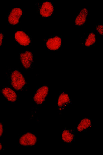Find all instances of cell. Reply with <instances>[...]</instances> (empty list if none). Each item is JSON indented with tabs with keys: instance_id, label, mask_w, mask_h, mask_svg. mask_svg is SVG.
I'll list each match as a JSON object with an SVG mask.
<instances>
[{
	"instance_id": "1",
	"label": "cell",
	"mask_w": 103,
	"mask_h": 155,
	"mask_svg": "<svg viewBox=\"0 0 103 155\" xmlns=\"http://www.w3.org/2000/svg\"><path fill=\"white\" fill-rule=\"evenodd\" d=\"M11 83L15 89L19 90L22 89L26 82L24 78L19 72L17 71H13L11 76Z\"/></svg>"
},
{
	"instance_id": "2",
	"label": "cell",
	"mask_w": 103,
	"mask_h": 155,
	"mask_svg": "<svg viewBox=\"0 0 103 155\" xmlns=\"http://www.w3.org/2000/svg\"><path fill=\"white\" fill-rule=\"evenodd\" d=\"M49 91L48 87L46 86H43L41 87L37 90L34 96V101L38 104L43 103Z\"/></svg>"
},
{
	"instance_id": "3",
	"label": "cell",
	"mask_w": 103,
	"mask_h": 155,
	"mask_svg": "<svg viewBox=\"0 0 103 155\" xmlns=\"http://www.w3.org/2000/svg\"><path fill=\"white\" fill-rule=\"evenodd\" d=\"M37 140V138L35 135L28 133L24 134L20 138L19 143L22 146H32L36 144Z\"/></svg>"
},
{
	"instance_id": "4",
	"label": "cell",
	"mask_w": 103,
	"mask_h": 155,
	"mask_svg": "<svg viewBox=\"0 0 103 155\" xmlns=\"http://www.w3.org/2000/svg\"><path fill=\"white\" fill-rule=\"evenodd\" d=\"M39 10L41 16L44 17H48L51 16L52 14L54 8L51 2L46 1L41 4Z\"/></svg>"
},
{
	"instance_id": "5",
	"label": "cell",
	"mask_w": 103,
	"mask_h": 155,
	"mask_svg": "<svg viewBox=\"0 0 103 155\" xmlns=\"http://www.w3.org/2000/svg\"><path fill=\"white\" fill-rule=\"evenodd\" d=\"M23 12L21 9L19 8L13 9L8 16V21L9 23L13 25L17 24Z\"/></svg>"
},
{
	"instance_id": "6",
	"label": "cell",
	"mask_w": 103,
	"mask_h": 155,
	"mask_svg": "<svg viewBox=\"0 0 103 155\" xmlns=\"http://www.w3.org/2000/svg\"><path fill=\"white\" fill-rule=\"evenodd\" d=\"M21 61L25 68H30L32 64L33 57L32 53L29 51H26L20 54Z\"/></svg>"
},
{
	"instance_id": "7",
	"label": "cell",
	"mask_w": 103,
	"mask_h": 155,
	"mask_svg": "<svg viewBox=\"0 0 103 155\" xmlns=\"http://www.w3.org/2000/svg\"><path fill=\"white\" fill-rule=\"evenodd\" d=\"M46 45L47 48L50 50H58L61 45V39L58 36L50 38L47 40Z\"/></svg>"
},
{
	"instance_id": "8",
	"label": "cell",
	"mask_w": 103,
	"mask_h": 155,
	"mask_svg": "<svg viewBox=\"0 0 103 155\" xmlns=\"http://www.w3.org/2000/svg\"><path fill=\"white\" fill-rule=\"evenodd\" d=\"M15 38L20 45L24 46L29 45L31 42L30 39L26 34L22 31H18L15 34Z\"/></svg>"
},
{
	"instance_id": "9",
	"label": "cell",
	"mask_w": 103,
	"mask_h": 155,
	"mask_svg": "<svg viewBox=\"0 0 103 155\" xmlns=\"http://www.w3.org/2000/svg\"><path fill=\"white\" fill-rule=\"evenodd\" d=\"M88 14V11L87 8L82 9L75 18V25L78 26L83 25L86 21Z\"/></svg>"
},
{
	"instance_id": "10",
	"label": "cell",
	"mask_w": 103,
	"mask_h": 155,
	"mask_svg": "<svg viewBox=\"0 0 103 155\" xmlns=\"http://www.w3.org/2000/svg\"><path fill=\"white\" fill-rule=\"evenodd\" d=\"M71 102L70 97L65 93H61L59 95L58 102V105L59 110L61 111L65 108L70 104Z\"/></svg>"
},
{
	"instance_id": "11",
	"label": "cell",
	"mask_w": 103,
	"mask_h": 155,
	"mask_svg": "<svg viewBox=\"0 0 103 155\" xmlns=\"http://www.w3.org/2000/svg\"><path fill=\"white\" fill-rule=\"evenodd\" d=\"M4 96L9 101L15 102L16 100L17 96L16 93L10 88L6 87L2 90Z\"/></svg>"
},
{
	"instance_id": "12",
	"label": "cell",
	"mask_w": 103,
	"mask_h": 155,
	"mask_svg": "<svg viewBox=\"0 0 103 155\" xmlns=\"http://www.w3.org/2000/svg\"><path fill=\"white\" fill-rule=\"evenodd\" d=\"M91 126V120L87 118L82 119L80 121L77 127L78 130L79 132H82L86 130Z\"/></svg>"
},
{
	"instance_id": "13",
	"label": "cell",
	"mask_w": 103,
	"mask_h": 155,
	"mask_svg": "<svg viewBox=\"0 0 103 155\" xmlns=\"http://www.w3.org/2000/svg\"><path fill=\"white\" fill-rule=\"evenodd\" d=\"M62 139L64 142L66 143H71L74 140V135L70 130L65 129L62 134Z\"/></svg>"
},
{
	"instance_id": "14",
	"label": "cell",
	"mask_w": 103,
	"mask_h": 155,
	"mask_svg": "<svg viewBox=\"0 0 103 155\" xmlns=\"http://www.w3.org/2000/svg\"><path fill=\"white\" fill-rule=\"evenodd\" d=\"M96 41V38L95 34L91 32L89 34L85 40V45L87 47H90L93 45Z\"/></svg>"
},
{
	"instance_id": "15",
	"label": "cell",
	"mask_w": 103,
	"mask_h": 155,
	"mask_svg": "<svg viewBox=\"0 0 103 155\" xmlns=\"http://www.w3.org/2000/svg\"><path fill=\"white\" fill-rule=\"evenodd\" d=\"M103 25L101 24H99L97 25L96 28V29L98 32L101 35H103Z\"/></svg>"
},
{
	"instance_id": "16",
	"label": "cell",
	"mask_w": 103,
	"mask_h": 155,
	"mask_svg": "<svg viewBox=\"0 0 103 155\" xmlns=\"http://www.w3.org/2000/svg\"><path fill=\"white\" fill-rule=\"evenodd\" d=\"M3 131V125L1 123H0V137L2 136Z\"/></svg>"
},
{
	"instance_id": "17",
	"label": "cell",
	"mask_w": 103,
	"mask_h": 155,
	"mask_svg": "<svg viewBox=\"0 0 103 155\" xmlns=\"http://www.w3.org/2000/svg\"><path fill=\"white\" fill-rule=\"evenodd\" d=\"M3 38V34L1 33H0V46H1L2 45Z\"/></svg>"
},
{
	"instance_id": "18",
	"label": "cell",
	"mask_w": 103,
	"mask_h": 155,
	"mask_svg": "<svg viewBox=\"0 0 103 155\" xmlns=\"http://www.w3.org/2000/svg\"><path fill=\"white\" fill-rule=\"evenodd\" d=\"M2 149V146L1 143H0V151Z\"/></svg>"
}]
</instances>
